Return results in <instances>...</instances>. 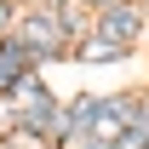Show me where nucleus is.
<instances>
[{
	"mask_svg": "<svg viewBox=\"0 0 149 149\" xmlns=\"http://www.w3.org/2000/svg\"><path fill=\"white\" fill-rule=\"evenodd\" d=\"M63 35H69V29H63L52 12H40V17H29V23H23L17 52H23V57H57V52H63Z\"/></svg>",
	"mask_w": 149,
	"mask_h": 149,
	"instance_id": "1",
	"label": "nucleus"
},
{
	"mask_svg": "<svg viewBox=\"0 0 149 149\" xmlns=\"http://www.w3.org/2000/svg\"><path fill=\"white\" fill-rule=\"evenodd\" d=\"M138 29H143V12L138 6H120V0L103 6V17H97V40H115V46H126Z\"/></svg>",
	"mask_w": 149,
	"mask_h": 149,
	"instance_id": "2",
	"label": "nucleus"
},
{
	"mask_svg": "<svg viewBox=\"0 0 149 149\" xmlns=\"http://www.w3.org/2000/svg\"><path fill=\"white\" fill-rule=\"evenodd\" d=\"M92 120H97V97H80L69 109V138H80V132H92Z\"/></svg>",
	"mask_w": 149,
	"mask_h": 149,
	"instance_id": "3",
	"label": "nucleus"
},
{
	"mask_svg": "<svg viewBox=\"0 0 149 149\" xmlns=\"http://www.w3.org/2000/svg\"><path fill=\"white\" fill-rule=\"evenodd\" d=\"M80 57H86V63H115V57H126V46H115V40H86Z\"/></svg>",
	"mask_w": 149,
	"mask_h": 149,
	"instance_id": "4",
	"label": "nucleus"
},
{
	"mask_svg": "<svg viewBox=\"0 0 149 149\" xmlns=\"http://www.w3.org/2000/svg\"><path fill=\"white\" fill-rule=\"evenodd\" d=\"M74 149H115V143H97V138H92V143H74Z\"/></svg>",
	"mask_w": 149,
	"mask_h": 149,
	"instance_id": "5",
	"label": "nucleus"
},
{
	"mask_svg": "<svg viewBox=\"0 0 149 149\" xmlns=\"http://www.w3.org/2000/svg\"><path fill=\"white\" fill-rule=\"evenodd\" d=\"M6 17H12V6H6V0H0V29H6Z\"/></svg>",
	"mask_w": 149,
	"mask_h": 149,
	"instance_id": "6",
	"label": "nucleus"
},
{
	"mask_svg": "<svg viewBox=\"0 0 149 149\" xmlns=\"http://www.w3.org/2000/svg\"><path fill=\"white\" fill-rule=\"evenodd\" d=\"M92 6H115V0H92Z\"/></svg>",
	"mask_w": 149,
	"mask_h": 149,
	"instance_id": "7",
	"label": "nucleus"
},
{
	"mask_svg": "<svg viewBox=\"0 0 149 149\" xmlns=\"http://www.w3.org/2000/svg\"><path fill=\"white\" fill-rule=\"evenodd\" d=\"M143 143H149V138H143Z\"/></svg>",
	"mask_w": 149,
	"mask_h": 149,
	"instance_id": "8",
	"label": "nucleus"
}]
</instances>
